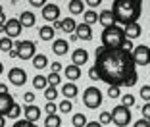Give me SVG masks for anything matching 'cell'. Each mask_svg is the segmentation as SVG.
I'll return each instance as SVG.
<instances>
[{"label": "cell", "instance_id": "6da1fadb", "mask_svg": "<svg viewBox=\"0 0 150 127\" xmlns=\"http://www.w3.org/2000/svg\"><path fill=\"white\" fill-rule=\"evenodd\" d=\"M94 70L98 71L100 81L115 87H135L139 81L131 52H125L123 48L106 50L104 46H98L94 52Z\"/></svg>", "mask_w": 150, "mask_h": 127}, {"label": "cell", "instance_id": "7a4b0ae2", "mask_svg": "<svg viewBox=\"0 0 150 127\" xmlns=\"http://www.w3.org/2000/svg\"><path fill=\"white\" fill-rule=\"evenodd\" d=\"M110 10L114 12L115 23H123L125 27L129 23L139 21V18L142 13V2L141 0H115Z\"/></svg>", "mask_w": 150, "mask_h": 127}, {"label": "cell", "instance_id": "3957f363", "mask_svg": "<svg viewBox=\"0 0 150 127\" xmlns=\"http://www.w3.org/2000/svg\"><path fill=\"white\" fill-rule=\"evenodd\" d=\"M100 40H102V46H104L106 50H117V48H121V44H123V40H125L123 27L114 25V27H106V29H102Z\"/></svg>", "mask_w": 150, "mask_h": 127}, {"label": "cell", "instance_id": "277c9868", "mask_svg": "<svg viewBox=\"0 0 150 127\" xmlns=\"http://www.w3.org/2000/svg\"><path fill=\"white\" fill-rule=\"evenodd\" d=\"M10 56L12 58L18 56L19 60H33L37 56V44L33 40H16Z\"/></svg>", "mask_w": 150, "mask_h": 127}, {"label": "cell", "instance_id": "5b68a950", "mask_svg": "<svg viewBox=\"0 0 150 127\" xmlns=\"http://www.w3.org/2000/svg\"><path fill=\"white\" fill-rule=\"evenodd\" d=\"M83 104L88 110H96L102 104V91L98 87H87L83 92Z\"/></svg>", "mask_w": 150, "mask_h": 127}, {"label": "cell", "instance_id": "8992f818", "mask_svg": "<svg viewBox=\"0 0 150 127\" xmlns=\"http://www.w3.org/2000/svg\"><path fill=\"white\" fill-rule=\"evenodd\" d=\"M112 123L115 127H127L131 123V110L125 108V106L117 104L112 110Z\"/></svg>", "mask_w": 150, "mask_h": 127}, {"label": "cell", "instance_id": "52a82bcc", "mask_svg": "<svg viewBox=\"0 0 150 127\" xmlns=\"http://www.w3.org/2000/svg\"><path fill=\"white\" fill-rule=\"evenodd\" d=\"M131 58L133 62H135V66H148L150 64V46L148 44H139V46H135L131 52Z\"/></svg>", "mask_w": 150, "mask_h": 127}, {"label": "cell", "instance_id": "ba28073f", "mask_svg": "<svg viewBox=\"0 0 150 127\" xmlns=\"http://www.w3.org/2000/svg\"><path fill=\"white\" fill-rule=\"evenodd\" d=\"M8 81L13 87H23L27 83V71L23 67H12L8 71Z\"/></svg>", "mask_w": 150, "mask_h": 127}, {"label": "cell", "instance_id": "9c48e42d", "mask_svg": "<svg viewBox=\"0 0 150 127\" xmlns=\"http://www.w3.org/2000/svg\"><path fill=\"white\" fill-rule=\"evenodd\" d=\"M21 31H23V25L19 23V19H16V18H12V19H8L6 21V25H4V35L8 37V39H18L19 35H21Z\"/></svg>", "mask_w": 150, "mask_h": 127}, {"label": "cell", "instance_id": "30bf717a", "mask_svg": "<svg viewBox=\"0 0 150 127\" xmlns=\"http://www.w3.org/2000/svg\"><path fill=\"white\" fill-rule=\"evenodd\" d=\"M42 18H44V21H50V23L60 21V6L54 4V2L44 4L42 6Z\"/></svg>", "mask_w": 150, "mask_h": 127}, {"label": "cell", "instance_id": "8fae6325", "mask_svg": "<svg viewBox=\"0 0 150 127\" xmlns=\"http://www.w3.org/2000/svg\"><path fill=\"white\" fill-rule=\"evenodd\" d=\"M71 39L73 40H88V39H93V27L87 25V23H79L77 29H75V33L71 35Z\"/></svg>", "mask_w": 150, "mask_h": 127}, {"label": "cell", "instance_id": "7c38bea8", "mask_svg": "<svg viewBox=\"0 0 150 127\" xmlns=\"http://www.w3.org/2000/svg\"><path fill=\"white\" fill-rule=\"evenodd\" d=\"M52 27H54V31H56V29H62L64 33H69V35H73L75 29H77V23H75L73 18H64V19H60V21H56Z\"/></svg>", "mask_w": 150, "mask_h": 127}, {"label": "cell", "instance_id": "4fadbf2b", "mask_svg": "<svg viewBox=\"0 0 150 127\" xmlns=\"http://www.w3.org/2000/svg\"><path fill=\"white\" fill-rule=\"evenodd\" d=\"M87 62H88V52L85 48H75L73 52H71V64H73V66L81 67V66H85Z\"/></svg>", "mask_w": 150, "mask_h": 127}, {"label": "cell", "instance_id": "5bb4252c", "mask_svg": "<svg viewBox=\"0 0 150 127\" xmlns=\"http://www.w3.org/2000/svg\"><path fill=\"white\" fill-rule=\"evenodd\" d=\"M98 23H100L104 29H106V27L117 25V23H115V18H114V12H112V10H108V8L102 10V12L98 13Z\"/></svg>", "mask_w": 150, "mask_h": 127}, {"label": "cell", "instance_id": "9a60e30c", "mask_svg": "<svg viewBox=\"0 0 150 127\" xmlns=\"http://www.w3.org/2000/svg\"><path fill=\"white\" fill-rule=\"evenodd\" d=\"M123 35H125V39H129V40H133V39H139V37L142 35V27H141V23H129V25H125L123 27Z\"/></svg>", "mask_w": 150, "mask_h": 127}, {"label": "cell", "instance_id": "2e32d148", "mask_svg": "<svg viewBox=\"0 0 150 127\" xmlns=\"http://www.w3.org/2000/svg\"><path fill=\"white\" fill-rule=\"evenodd\" d=\"M23 116H25L23 119H27V121H31V123H37L40 118V108L35 104H29V106L23 108Z\"/></svg>", "mask_w": 150, "mask_h": 127}, {"label": "cell", "instance_id": "e0dca14e", "mask_svg": "<svg viewBox=\"0 0 150 127\" xmlns=\"http://www.w3.org/2000/svg\"><path fill=\"white\" fill-rule=\"evenodd\" d=\"M52 52L56 56H64V54L69 52V43L67 39H54L52 40Z\"/></svg>", "mask_w": 150, "mask_h": 127}, {"label": "cell", "instance_id": "ac0fdd59", "mask_svg": "<svg viewBox=\"0 0 150 127\" xmlns=\"http://www.w3.org/2000/svg\"><path fill=\"white\" fill-rule=\"evenodd\" d=\"M16 104V100H13V96L12 94H0V116H8V112L12 110V106Z\"/></svg>", "mask_w": 150, "mask_h": 127}, {"label": "cell", "instance_id": "d6986e66", "mask_svg": "<svg viewBox=\"0 0 150 127\" xmlns=\"http://www.w3.org/2000/svg\"><path fill=\"white\" fill-rule=\"evenodd\" d=\"M77 94H79V89H77V85L75 83H64L62 85V96L66 98V100H73V98H77Z\"/></svg>", "mask_w": 150, "mask_h": 127}, {"label": "cell", "instance_id": "ffe728a7", "mask_svg": "<svg viewBox=\"0 0 150 127\" xmlns=\"http://www.w3.org/2000/svg\"><path fill=\"white\" fill-rule=\"evenodd\" d=\"M19 23H21L23 27H33L35 25V21H37V18H35V13L31 12V10H25V12H21V16H19Z\"/></svg>", "mask_w": 150, "mask_h": 127}, {"label": "cell", "instance_id": "44dd1931", "mask_svg": "<svg viewBox=\"0 0 150 127\" xmlns=\"http://www.w3.org/2000/svg\"><path fill=\"white\" fill-rule=\"evenodd\" d=\"M64 75L67 77V81H69V83H73V81H77V79L81 77V70L77 66H73V64H71V66L64 67Z\"/></svg>", "mask_w": 150, "mask_h": 127}, {"label": "cell", "instance_id": "7402d4cb", "mask_svg": "<svg viewBox=\"0 0 150 127\" xmlns=\"http://www.w3.org/2000/svg\"><path fill=\"white\" fill-rule=\"evenodd\" d=\"M31 64H33V67H35V70H46V67L50 66V62H48V58H46V54H37V56L31 60Z\"/></svg>", "mask_w": 150, "mask_h": 127}, {"label": "cell", "instance_id": "603a6c76", "mask_svg": "<svg viewBox=\"0 0 150 127\" xmlns=\"http://www.w3.org/2000/svg\"><path fill=\"white\" fill-rule=\"evenodd\" d=\"M54 35H56V31H54V27L52 25H42L39 29V37H40V40H54Z\"/></svg>", "mask_w": 150, "mask_h": 127}, {"label": "cell", "instance_id": "cb8c5ba5", "mask_svg": "<svg viewBox=\"0 0 150 127\" xmlns=\"http://www.w3.org/2000/svg\"><path fill=\"white\" fill-rule=\"evenodd\" d=\"M69 12L73 13V16L85 13V2H83V0H71V2H69Z\"/></svg>", "mask_w": 150, "mask_h": 127}, {"label": "cell", "instance_id": "d4e9b609", "mask_svg": "<svg viewBox=\"0 0 150 127\" xmlns=\"http://www.w3.org/2000/svg\"><path fill=\"white\" fill-rule=\"evenodd\" d=\"M83 23H87V25L93 27L94 23H98V13L94 12V10H85V13H83Z\"/></svg>", "mask_w": 150, "mask_h": 127}, {"label": "cell", "instance_id": "484cf974", "mask_svg": "<svg viewBox=\"0 0 150 127\" xmlns=\"http://www.w3.org/2000/svg\"><path fill=\"white\" fill-rule=\"evenodd\" d=\"M44 127H62V116H46V119H44Z\"/></svg>", "mask_w": 150, "mask_h": 127}, {"label": "cell", "instance_id": "4316f807", "mask_svg": "<svg viewBox=\"0 0 150 127\" xmlns=\"http://www.w3.org/2000/svg\"><path fill=\"white\" fill-rule=\"evenodd\" d=\"M21 116H23V110H21V106L16 102V104L12 106V110L8 112V116H6V118L13 119V121H18V119H21Z\"/></svg>", "mask_w": 150, "mask_h": 127}, {"label": "cell", "instance_id": "83f0119b", "mask_svg": "<svg viewBox=\"0 0 150 127\" xmlns=\"http://www.w3.org/2000/svg\"><path fill=\"white\" fill-rule=\"evenodd\" d=\"M33 87H35L37 91H44V89L48 87L46 77H44V75H35V77H33Z\"/></svg>", "mask_w": 150, "mask_h": 127}, {"label": "cell", "instance_id": "f1b7e54d", "mask_svg": "<svg viewBox=\"0 0 150 127\" xmlns=\"http://www.w3.org/2000/svg\"><path fill=\"white\" fill-rule=\"evenodd\" d=\"M87 121H88V119H87L85 114H79V112H77L75 116H71V123H73V127H85Z\"/></svg>", "mask_w": 150, "mask_h": 127}, {"label": "cell", "instance_id": "f546056e", "mask_svg": "<svg viewBox=\"0 0 150 127\" xmlns=\"http://www.w3.org/2000/svg\"><path fill=\"white\" fill-rule=\"evenodd\" d=\"M12 48H13V40L12 39H8V37H2L0 39V52H12Z\"/></svg>", "mask_w": 150, "mask_h": 127}, {"label": "cell", "instance_id": "4dcf8cb0", "mask_svg": "<svg viewBox=\"0 0 150 127\" xmlns=\"http://www.w3.org/2000/svg\"><path fill=\"white\" fill-rule=\"evenodd\" d=\"M58 98V89L56 87H46L44 89V100L46 102H54Z\"/></svg>", "mask_w": 150, "mask_h": 127}, {"label": "cell", "instance_id": "1f68e13d", "mask_svg": "<svg viewBox=\"0 0 150 127\" xmlns=\"http://www.w3.org/2000/svg\"><path fill=\"white\" fill-rule=\"evenodd\" d=\"M46 83H48V87H58V85L62 83V77H60V73H52L50 71L46 75Z\"/></svg>", "mask_w": 150, "mask_h": 127}, {"label": "cell", "instance_id": "d6a6232c", "mask_svg": "<svg viewBox=\"0 0 150 127\" xmlns=\"http://www.w3.org/2000/svg\"><path fill=\"white\" fill-rule=\"evenodd\" d=\"M71 110H73V104H71V100H62L60 102V104H58V112H60V114H69Z\"/></svg>", "mask_w": 150, "mask_h": 127}, {"label": "cell", "instance_id": "836d02e7", "mask_svg": "<svg viewBox=\"0 0 150 127\" xmlns=\"http://www.w3.org/2000/svg\"><path fill=\"white\" fill-rule=\"evenodd\" d=\"M98 123H100L102 127H110V123H112V112H102L100 114V118H98Z\"/></svg>", "mask_w": 150, "mask_h": 127}, {"label": "cell", "instance_id": "e575fe53", "mask_svg": "<svg viewBox=\"0 0 150 127\" xmlns=\"http://www.w3.org/2000/svg\"><path fill=\"white\" fill-rule=\"evenodd\" d=\"M139 96H141V100L150 102V85H142V87L139 89Z\"/></svg>", "mask_w": 150, "mask_h": 127}, {"label": "cell", "instance_id": "d590c367", "mask_svg": "<svg viewBox=\"0 0 150 127\" xmlns=\"http://www.w3.org/2000/svg\"><path fill=\"white\" fill-rule=\"evenodd\" d=\"M44 114H46V116L58 114V104H56V102H46V104H44Z\"/></svg>", "mask_w": 150, "mask_h": 127}, {"label": "cell", "instance_id": "8d00e7d4", "mask_svg": "<svg viewBox=\"0 0 150 127\" xmlns=\"http://www.w3.org/2000/svg\"><path fill=\"white\" fill-rule=\"evenodd\" d=\"M108 96H110V98H119V96H121V87L110 85V87H108Z\"/></svg>", "mask_w": 150, "mask_h": 127}, {"label": "cell", "instance_id": "74e56055", "mask_svg": "<svg viewBox=\"0 0 150 127\" xmlns=\"http://www.w3.org/2000/svg\"><path fill=\"white\" fill-rule=\"evenodd\" d=\"M121 106H125V108H129L131 110V106L135 104V96H133V94H123V98H121Z\"/></svg>", "mask_w": 150, "mask_h": 127}, {"label": "cell", "instance_id": "f35d334b", "mask_svg": "<svg viewBox=\"0 0 150 127\" xmlns=\"http://www.w3.org/2000/svg\"><path fill=\"white\" fill-rule=\"evenodd\" d=\"M141 114H142V119H146V121H150V102H144V104H142V110H141Z\"/></svg>", "mask_w": 150, "mask_h": 127}, {"label": "cell", "instance_id": "ab89813d", "mask_svg": "<svg viewBox=\"0 0 150 127\" xmlns=\"http://www.w3.org/2000/svg\"><path fill=\"white\" fill-rule=\"evenodd\" d=\"M12 127H39L37 123H31V121H27V119H18V121L13 123Z\"/></svg>", "mask_w": 150, "mask_h": 127}, {"label": "cell", "instance_id": "60d3db41", "mask_svg": "<svg viewBox=\"0 0 150 127\" xmlns=\"http://www.w3.org/2000/svg\"><path fill=\"white\" fill-rule=\"evenodd\" d=\"M121 48H123L125 52H133V48H135V46H133V40L125 39V40H123V44H121Z\"/></svg>", "mask_w": 150, "mask_h": 127}, {"label": "cell", "instance_id": "b9f144b4", "mask_svg": "<svg viewBox=\"0 0 150 127\" xmlns=\"http://www.w3.org/2000/svg\"><path fill=\"white\" fill-rule=\"evenodd\" d=\"M23 100H25L27 106L33 104V102H35V94H33V92H25V94H23Z\"/></svg>", "mask_w": 150, "mask_h": 127}, {"label": "cell", "instance_id": "7bdbcfd3", "mask_svg": "<svg viewBox=\"0 0 150 127\" xmlns=\"http://www.w3.org/2000/svg\"><path fill=\"white\" fill-rule=\"evenodd\" d=\"M50 70H52V73H60L64 67H62V64H60V62H54V64H50Z\"/></svg>", "mask_w": 150, "mask_h": 127}, {"label": "cell", "instance_id": "ee69618b", "mask_svg": "<svg viewBox=\"0 0 150 127\" xmlns=\"http://www.w3.org/2000/svg\"><path fill=\"white\" fill-rule=\"evenodd\" d=\"M88 77L93 79V81H100V77H98V71L94 70V66L91 67V70H88Z\"/></svg>", "mask_w": 150, "mask_h": 127}, {"label": "cell", "instance_id": "f6af8a7d", "mask_svg": "<svg viewBox=\"0 0 150 127\" xmlns=\"http://www.w3.org/2000/svg\"><path fill=\"white\" fill-rule=\"evenodd\" d=\"M133 127H150V121H146V119H139V121L133 123Z\"/></svg>", "mask_w": 150, "mask_h": 127}, {"label": "cell", "instance_id": "bcb514c9", "mask_svg": "<svg viewBox=\"0 0 150 127\" xmlns=\"http://www.w3.org/2000/svg\"><path fill=\"white\" fill-rule=\"evenodd\" d=\"M85 6H88L91 10H94L96 6H100V0H88V2H85Z\"/></svg>", "mask_w": 150, "mask_h": 127}, {"label": "cell", "instance_id": "7dc6e473", "mask_svg": "<svg viewBox=\"0 0 150 127\" xmlns=\"http://www.w3.org/2000/svg\"><path fill=\"white\" fill-rule=\"evenodd\" d=\"M6 21H8V18H6V13H4V10L0 8V27H4V25H6Z\"/></svg>", "mask_w": 150, "mask_h": 127}, {"label": "cell", "instance_id": "c3c4849f", "mask_svg": "<svg viewBox=\"0 0 150 127\" xmlns=\"http://www.w3.org/2000/svg\"><path fill=\"white\" fill-rule=\"evenodd\" d=\"M46 4V2H42V0H33L31 6H35V8H42V6Z\"/></svg>", "mask_w": 150, "mask_h": 127}, {"label": "cell", "instance_id": "681fc988", "mask_svg": "<svg viewBox=\"0 0 150 127\" xmlns=\"http://www.w3.org/2000/svg\"><path fill=\"white\" fill-rule=\"evenodd\" d=\"M0 94H8V85H2V83H0Z\"/></svg>", "mask_w": 150, "mask_h": 127}, {"label": "cell", "instance_id": "f907efd6", "mask_svg": "<svg viewBox=\"0 0 150 127\" xmlns=\"http://www.w3.org/2000/svg\"><path fill=\"white\" fill-rule=\"evenodd\" d=\"M85 127H102V125L98 121H87V125H85Z\"/></svg>", "mask_w": 150, "mask_h": 127}, {"label": "cell", "instance_id": "816d5d0a", "mask_svg": "<svg viewBox=\"0 0 150 127\" xmlns=\"http://www.w3.org/2000/svg\"><path fill=\"white\" fill-rule=\"evenodd\" d=\"M6 125V118L4 116H0V127H4Z\"/></svg>", "mask_w": 150, "mask_h": 127}, {"label": "cell", "instance_id": "f5cc1de1", "mask_svg": "<svg viewBox=\"0 0 150 127\" xmlns=\"http://www.w3.org/2000/svg\"><path fill=\"white\" fill-rule=\"evenodd\" d=\"M2 71H4V66H2V62H0V75H2Z\"/></svg>", "mask_w": 150, "mask_h": 127}, {"label": "cell", "instance_id": "db71d44e", "mask_svg": "<svg viewBox=\"0 0 150 127\" xmlns=\"http://www.w3.org/2000/svg\"><path fill=\"white\" fill-rule=\"evenodd\" d=\"M2 33H4V27H0V35H2Z\"/></svg>", "mask_w": 150, "mask_h": 127}]
</instances>
